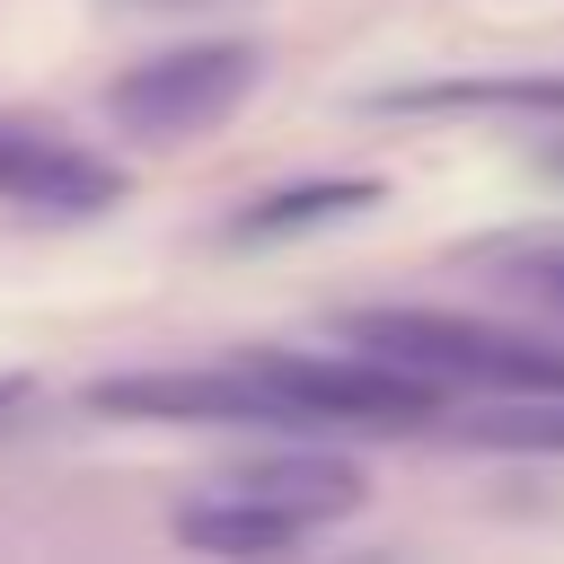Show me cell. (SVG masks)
<instances>
[{"label": "cell", "mask_w": 564, "mask_h": 564, "mask_svg": "<svg viewBox=\"0 0 564 564\" xmlns=\"http://www.w3.org/2000/svg\"><path fill=\"white\" fill-rule=\"evenodd\" d=\"M379 106L397 115H467V106H511V115H564V79H441V88H388Z\"/></svg>", "instance_id": "ba28073f"}, {"label": "cell", "mask_w": 564, "mask_h": 564, "mask_svg": "<svg viewBox=\"0 0 564 564\" xmlns=\"http://www.w3.org/2000/svg\"><path fill=\"white\" fill-rule=\"evenodd\" d=\"M352 352H379L423 379H467V388H520V397H564V344L458 317V308H352L335 317Z\"/></svg>", "instance_id": "6da1fadb"}, {"label": "cell", "mask_w": 564, "mask_h": 564, "mask_svg": "<svg viewBox=\"0 0 564 564\" xmlns=\"http://www.w3.org/2000/svg\"><path fill=\"white\" fill-rule=\"evenodd\" d=\"M247 88H256V44H185V53H159L141 70H123L106 88V115L141 141H185V132L229 123Z\"/></svg>", "instance_id": "7a4b0ae2"}, {"label": "cell", "mask_w": 564, "mask_h": 564, "mask_svg": "<svg viewBox=\"0 0 564 564\" xmlns=\"http://www.w3.org/2000/svg\"><path fill=\"white\" fill-rule=\"evenodd\" d=\"M308 529H317L308 511L264 502V494H238V485H220V494H203V502L176 511V538H185V546H212V555H282V546H300Z\"/></svg>", "instance_id": "5b68a950"}, {"label": "cell", "mask_w": 564, "mask_h": 564, "mask_svg": "<svg viewBox=\"0 0 564 564\" xmlns=\"http://www.w3.org/2000/svg\"><path fill=\"white\" fill-rule=\"evenodd\" d=\"M229 485H238V494H264V502H291V511H308V520H326V511H352V502H361V467L317 458V449L256 458V467H238Z\"/></svg>", "instance_id": "52a82bcc"}, {"label": "cell", "mask_w": 564, "mask_h": 564, "mask_svg": "<svg viewBox=\"0 0 564 564\" xmlns=\"http://www.w3.org/2000/svg\"><path fill=\"white\" fill-rule=\"evenodd\" d=\"M370 203H379V176H317V185H282V194L247 203L229 220V238L238 247H264V238H300V229H326V220L370 212Z\"/></svg>", "instance_id": "8992f818"}, {"label": "cell", "mask_w": 564, "mask_h": 564, "mask_svg": "<svg viewBox=\"0 0 564 564\" xmlns=\"http://www.w3.org/2000/svg\"><path fill=\"white\" fill-rule=\"evenodd\" d=\"M546 291H555V300H564V256H555V264H546Z\"/></svg>", "instance_id": "30bf717a"}, {"label": "cell", "mask_w": 564, "mask_h": 564, "mask_svg": "<svg viewBox=\"0 0 564 564\" xmlns=\"http://www.w3.org/2000/svg\"><path fill=\"white\" fill-rule=\"evenodd\" d=\"M97 414H132V423H291V397L273 379V361H238V370H123L88 388Z\"/></svg>", "instance_id": "3957f363"}, {"label": "cell", "mask_w": 564, "mask_h": 564, "mask_svg": "<svg viewBox=\"0 0 564 564\" xmlns=\"http://www.w3.org/2000/svg\"><path fill=\"white\" fill-rule=\"evenodd\" d=\"M123 194V176L97 159V150H79V141H62V132H44V123H18V115H0V203H26V212H106Z\"/></svg>", "instance_id": "277c9868"}, {"label": "cell", "mask_w": 564, "mask_h": 564, "mask_svg": "<svg viewBox=\"0 0 564 564\" xmlns=\"http://www.w3.org/2000/svg\"><path fill=\"white\" fill-rule=\"evenodd\" d=\"M18 397H26V379H9V370H0V414H9Z\"/></svg>", "instance_id": "9c48e42d"}]
</instances>
